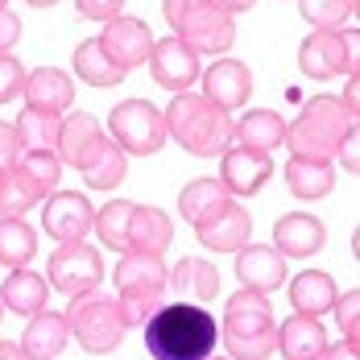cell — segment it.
<instances>
[{"label":"cell","instance_id":"1","mask_svg":"<svg viewBox=\"0 0 360 360\" xmlns=\"http://www.w3.org/2000/svg\"><path fill=\"white\" fill-rule=\"evenodd\" d=\"M219 327L207 307L162 302L145 323V348L153 360H207L216 352Z\"/></svg>","mask_w":360,"mask_h":360},{"label":"cell","instance_id":"2","mask_svg":"<svg viewBox=\"0 0 360 360\" xmlns=\"http://www.w3.org/2000/svg\"><path fill=\"white\" fill-rule=\"evenodd\" d=\"M219 340L232 360H269L278 352V319L269 307V294L240 290L224 307V327Z\"/></svg>","mask_w":360,"mask_h":360},{"label":"cell","instance_id":"3","mask_svg":"<svg viewBox=\"0 0 360 360\" xmlns=\"http://www.w3.org/2000/svg\"><path fill=\"white\" fill-rule=\"evenodd\" d=\"M166 129L195 158H224V149L232 145V133H236L228 112H219L212 100L191 96V91H179L166 104Z\"/></svg>","mask_w":360,"mask_h":360},{"label":"cell","instance_id":"4","mask_svg":"<svg viewBox=\"0 0 360 360\" xmlns=\"http://www.w3.org/2000/svg\"><path fill=\"white\" fill-rule=\"evenodd\" d=\"M356 120L348 116V108L340 104V96H311L298 120L286 129V145L294 158H307V162H331L340 141L348 137Z\"/></svg>","mask_w":360,"mask_h":360},{"label":"cell","instance_id":"5","mask_svg":"<svg viewBox=\"0 0 360 360\" xmlns=\"http://www.w3.org/2000/svg\"><path fill=\"white\" fill-rule=\"evenodd\" d=\"M170 274L162 265V257H145V252H124L116 265V290H120V315L129 327H145L153 319V311L166 302Z\"/></svg>","mask_w":360,"mask_h":360},{"label":"cell","instance_id":"6","mask_svg":"<svg viewBox=\"0 0 360 360\" xmlns=\"http://www.w3.org/2000/svg\"><path fill=\"white\" fill-rule=\"evenodd\" d=\"M166 25L182 37L195 54H224L236 41V21L216 0H162Z\"/></svg>","mask_w":360,"mask_h":360},{"label":"cell","instance_id":"7","mask_svg":"<svg viewBox=\"0 0 360 360\" xmlns=\"http://www.w3.org/2000/svg\"><path fill=\"white\" fill-rule=\"evenodd\" d=\"M67 323H71V335L79 340V348L91 352V356L116 352L120 340H124V331H129L124 315H120V302L96 294V290L67 302Z\"/></svg>","mask_w":360,"mask_h":360},{"label":"cell","instance_id":"8","mask_svg":"<svg viewBox=\"0 0 360 360\" xmlns=\"http://www.w3.org/2000/svg\"><path fill=\"white\" fill-rule=\"evenodd\" d=\"M108 137L124 153L149 158V153H158L166 145V137H170L166 112H158L149 100H124V104H116L108 112Z\"/></svg>","mask_w":360,"mask_h":360},{"label":"cell","instance_id":"9","mask_svg":"<svg viewBox=\"0 0 360 360\" xmlns=\"http://www.w3.org/2000/svg\"><path fill=\"white\" fill-rule=\"evenodd\" d=\"M46 282L58 290V294H91L104 282V261H100V249H91L87 240H67L50 252L46 261Z\"/></svg>","mask_w":360,"mask_h":360},{"label":"cell","instance_id":"10","mask_svg":"<svg viewBox=\"0 0 360 360\" xmlns=\"http://www.w3.org/2000/svg\"><path fill=\"white\" fill-rule=\"evenodd\" d=\"M41 228L67 245V240H83L91 228H96V207L87 203V195L79 191H54L46 203H41Z\"/></svg>","mask_w":360,"mask_h":360},{"label":"cell","instance_id":"11","mask_svg":"<svg viewBox=\"0 0 360 360\" xmlns=\"http://www.w3.org/2000/svg\"><path fill=\"white\" fill-rule=\"evenodd\" d=\"M149 75H153V83L158 87H166V91H191V83L199 79V54L182 41V37H162V41H153V50H149Z\"/></svg>","mask_w":360,"mask_h":360},{"label":"cell","instance_id":"12","mask_svg":"<svg viewBox=\"0 0 360 360\" xmlns=\"http://www.w3.org/2000/svg\"><path fill=\"white\" fill-rule=\"evenodd\" d=\"M252 96V71L236 58H219L203 71V100H212L219 112H232L245 108Z\"/></svg>","mask_w":360,"mask_h":360},{"label":"cell","instance_id":"13","mask_svg":"<svg viewBox=\"0 0 360 360\" xmlns=\"http://www.w3.org/2000/svg\"><path fill=\"white\" fill-rule=\"evenodd\" d=\"M100 46L112 54V63H116V67L133 71V67L149 63L153 34H149V25H145L141 17H116V21H108V25H104Z\"/></svg>","mask_w":360,"mask_h":360},{"label":"cell","instance_id":"14","mask_svg":"<svg viewBox=\"0 0 360 360\" xmlns=\"http://www.w3.org/2000/svg\"><path fill=\"white\" fill-rule=\"evenodd\" d=\"M274 174V162L269 153H257V149H240V145H228L224 158H219V182L228 186V195H257Z\"/></svg>","mask_w":360,"mask_h":360},{"label":"cell","instance_id":"15","mask_svg":"<svg viewBox=\"0 0 360 360\" xmlns=\"http://www.w3.org/2000/svg\"><path fill=\"white\" fill-rule=\"evenodd\" d=\"M298 71L307 79H335V75H348V58H344V41L340 30H311L298 46Z\"/></svg>","mask_w":360,"mask_h":360},{"label":"cell","instance_id":"16","mask_svg":"<svg viewBox=\"0 0 360 360\" xmlns=\"http://www.w3.org/2000/svg\"><path fill=\"white\" fill-rule=\"evenodd\" d=\"M79 174L87 179L91 191H116L124 182V174H129V153L112 141L108 133H100L96 141L87 145V153L79 162Z\"/></svg>","mask_w":360,"mask_h":360},{"label":"cell","instance_id":"17","mask_svg":"<svg viewBox=\"0 0 360 360\" xmlns=\"http://www.w3.org/2000/svg\"><path fill=\"white\" fill-rule=\"evenodd\" d=\"M236 278H240V290L274 294L286 282V257L269 245H245L236 252Z\"/></svg>","mask_w":360,"mask_h":360},{"label":"cell","instance_id":"18","mask_svg":"<svg viewBox=\"0 0 360 360\" xmlns=\"http://www.w3.org/2000/svg\"><path fill=\"white\" fill-rule=\"evenodd\" d=\"M21 96H25V108L63 116L75 104V79L67 71H58V67H37L34 75H25Z\"/></svg>","mask_w":360,"mask_h":360},{"label":"cell","instance_id":"19","mask_svg":"<svg viewBox=\"0 0 360 360\" xmlns=\"http://www.w3.org/2000/svg\"><path fill=\"white\" fill-rule=\"evenodd\" d=\"M323 240H327L323 219L307 216V212H290V216H282L278 228H274V249L282 252V257H294V261L315 257V252L323 249Z\"/></svg>","mask_w":360,"mask_h":360},{"label":"cell","instance_id":"20","mask_svg":"<svg viewBox=\"0 0 360 360\" xmlns=\"http://www.w3.org/2000/svg\"><path fill=\"white\" fill-rule=\"evenodd\" d=\"M67 340H71V323H67V315H58V311H41L34 315L25 331H21V356L25 360H54L63 348H67Z\"/></svg>","mask_w":360,"mask_h":360},{"label":"cell","instance_id":"21","mask_svg":"<svg viewBox=\"0 0 360 360\" xmlns=\"http://www.w3.org/2000/svg\"><path fill=\"white\" fill-rule=\"evenodd\" d=\"M174 240V219L153 203H137L133 207V224H129V252H145V257H162Z\"/></svg>","mask_w":360,"mask_h":360},{"label":"cell","instance_id":"22","mask_svg":"<svg viewBox=\"0 0 360 360\" xmlns=\"http://www.w3.org/2000/svg\"><path fill=\"white\" fill-rule=\"evenodd\" d=\"M46 302H50V282L34 274L30 265L25 269H13L8 278H4V286H0V307L4 311H13V315H25V319H34L46 311Z\"/></svg>","mask_w":360,"mask_h":360},{"label":"cell","instance_id":"23","mask_svg":"<svg viewBox=\"0 0 360 360\" xmlns=\"http://www.w3.org/2000/svg\"><path fill=\"white\" fill-rule=\"evenodd\" d=\"M228 203H232V195H228V186H224L219 179H191L186 186H182V195H179V212H182V219H186L191 228L212 224Z\"/></svg>","mask_w":360,"mask_h":360},{"label":"cell","instance_id":"24","mask_svg":"<svg viewBox=\"0 0 360 360\" xmlns=\"http://www.w3.org/2000/svg\"><path fill=\"white\" fill-rule=\"evenodd\" d=\"M170 294H179V302L207 307L212 298H219V269L212 261L186 257V261L174 265V274H170Z\"/></svg>","mask_w":360,"mask_h":360},{"label":"cell","instance_id":"25","mask_svg":"<svg viewBox=\"0 0 360 360\" xmlns=\"http://www.w3.org/2000/svg\"><path fill=\"white\" fill-rule=\"evenodd\" d=\"M278 352L286 360H323L327 352V331L311 315H290L278 323Z\"/></svg>","mask_w":360,"mask_h":360},{"label":"cell","instance_id":"26","mask_svg":"<svg viewBox=\"0 0 360 360\" xmlns=\"http://www.w3.org/2000/svg\"><path fill=\"white\" fill-rule=\"evenodd\" d=\"M249 232H252V219H249V212L236 207V203H228L212 224L195 228L199 245L212 249V252H240L245 245H249Z\"/></svg>","mask_w":360,"mask_h":360},{"label":"cell","instance_id":"27","mask_svg":"<svg viewBox=\"0 0 360 360\" xmlns=\"http://www.w3.org/2000/svg\"><path fill=\"white\" fill-rule=\"evenodd\" d=\"M335 298H340V290L331 282V274H323V269H302L290 282V307H294V315L319 319L327 311H335Z\"/></svg>","mask_w":360,"mask_h":360},{"label":"cell","instance_id":"28","mask_svg":"<svg viewBox=\"0 0 360 360\" xmlns=\"http://www.w3.org/2000/svg\"><path fill=\"white\" fill-rule=\"evenodd\" d=\"M58 174H63L58 153H21V162L8 170V179L21 186V195H30V203L50 199L58 186Z\"/></svg>","mask_w":360,"mask_h":360},{"label":"cell","instance_id":"29","mask_svg":"<svg viewBox=\"0 0 360 360\" xmlns=\"http://www.w3.org/2000/svg\"><path fill=\"white\" fill-rule=\"evenodd\" d=\"M286 129H290V124L274 108H252V112H245V116H240V124H236L232 141L240 145V149L274 153L278 145H286Z\"/></svg>","mask_w":360,"mask_h":360},{"label":"cell","instance_id":"30","mask_svg":"<svg viewBox=\"0 0 360 360\" xmlns=\"http://www.w3.org/2000/svg\"><path fill=\"white\" fill-rule=\"evenodd\" d=\"M286 186L290 195L315 203V199H327L335 191V166L331 162H307V158H290L286 162Z\"/></svg>","mask_w":360,"mask_h":360},{"label":"cell","instance_id":"31","mask_svg":"<svg viewBox=\"0 0 360 360\" xmlns=\"http://www.w3.org/2000/svg\"><path fill=\"white\" fill-rule=\"evenodd\" d=\"M21 149L25 153H58V137H63V116L54 112H37V108H21V116L13 120Z\"/></svg>","mask_w":360,"mask_h":360},{"label":"cell","instance_id":"32","mask_svg":"<svg viewBox=\"0 0 360 360\" xmlns=\"http://www.w3.org/2000/svg\"><path fill=\"white\" fill-rule=\"evenodd\" d=\"M71 63H75V75H79L83 83H91V87H116V83L129 75L124 67H116V63H112V54L100 46V37L79 41Z\"/></svg>","mask_w":360,"mask_h":360},{"label":"cell","instance_id":"33","mask_svg":"<svg viewBox=\"0 0 360 360\" xmlns=\"http://www.w3.org/2000/svg\"><path fill=\"white\" fill-rule=\"evenodd\" d=\"M37 252V232L21 216H0V265L25 269Z\"/></svg>","mask_w":360,"mask_h":360},{"label":"cell","instance_id":"34","mask_svg":"<svg viewBox=\"0 0 360 360\" xmlns=\"http://www.w3.org/2000/svg\"><path fill=\"white\" fill-rule=\"evenodd\" d=\"M104 129H100V120L96 116H87V112H71V116H63V137H58V162L63 166H75L79 170V162H83V153H87V145L96 141Z\"/></svg>","mask_w":360,"mask_h":360},{"label":"cell","instance_id":"35","mask_svg":"<svg viewBox=\"0 0 360 360\" xmlns=\"http://www.w3.org/2000/svg\"><path fill=\"white\" fill-rule=\"evenodd\" d=\"M133 207L137 203H129V199H112L104 203L100 212H96V228L91 232H100V245L112 252H129V224H133Z\"/></svg>","mask_w":360,"mask_h":360},{"label":"cell","instance_id":"36","mask_svg":"<svg viewBox=\"0 0 360 360\" xmlns=\"http://www.w3.org/2000/svg\"><path fill=\"white\" fill-rule=\"evenodd\" d=\"M298 8L315 30H340L352 17V0H298Z\"/></svg>","mask_w":360,"mask_h":360},{"label":"cell","instance_id":"37","mask_svg":"<svg viewBox=\"0 0 360 360\" xmlns=\"http://www.w3.org/2000/svg\"><path fill=\"white\" fill-rule=\"evenodd\" d=\"M21 87H25V67H21L13 54H0V104L17 100Z\"/></svg>","mask_w":360,"mask_h":360},{"label":"cell","instance_id":"38","mask_svg":"<svg viewBox=\"0 0 360 360\" xmlns=\"http://www.w3.org/2000/svg\"><path fill=\"white\" fill-rule=\"evenodd\" d=\"M21 153H25V149H21V137H17V129L0 120V174H8V170L21 162Z\"/></svg>","mask_w":360,"mask_h":360},{"label":"cell","instance_id":"39","mask_svg":"<svg viewBox=\"0 0 360 360\" xmlns=\"http://www.w3.org/2000/svg\"><path fill=\"white\" fill-rule=\"evenodd\" d=\"M75 8H79V17H87V21H116L120 17V8H124V0H75Z\"/></svg>","mask_w":360,"mask_h":360},{"label":"cell","instance_id":"40","mask_svg":"<svg viewBox=\"0 0 360 360\" xmlns=\"http://www.w3.org/2000/svg\"><path fill=\"white\" fill-rule=\"evenodd\" d=\"M335 162H340L348 174H360V120L348 129V137L340 141V149H335Z\"/></svg>","mask_w":360,"mask_h":360},{"label":"cell","instance_id":"41","mask_svg":"<svg viewBox=\"0 0 360 360\" xmlns=\"http://www.w3.org/2000/svg\"><path fill=\"white\" fill-rule=\"evenodd\" d=\"M17 41H21V21L8 8H0V54H8Z\"/></svg>","mask_w":360,"mask_h":360},{"label":"cell","instance_id":"42","mask_svg":"<svg viewBox=\"0 0 360 360\" xmlns=\"http://www.w3.org/2000/svg\"><path fill=\"white\" fill-rule=\"evenodd\" d=\"M360 315V290H348V294H340L335 298V323L344 327V323H352Z\"/></svg>","mask_w":360,"mask_h":360},{"label":"cell","instance_id":"43","mask_svg":"<svg viewBox=\"0 0 360 360\" xmlns=\"http://www.w3.org/2000/svg\"><path fill=\"white\" fill-rule=\"evenodd\" d=\"M340 41H344L348 75H360V30H340Z\"/></svg>","mask_w":360,"mask_h":360},{"label":"cell","instance_id":"44","mask_svg":"<svg viewBox=\"0 0 360 360\" xmlns=\"http://www.w3.org/2000/svg\"><path fill=\"white\" fill-rule=\"evenodd\" d=\"M340 104L348 108V116H352V120H360V75H348V87H344Z\"/></svg>","mask_w":360,"mask_h":360},{"label":"cell","instance_id":"45","mask_svg":"<svg viewBox=\"0 0 360 360\" xmlns=\"http://www.w3.org/2000/svg\"><path fill=\"white\" fill-rule=\"evenodd\" d=\"M323 360H360V352H356V348H348V344L340 340V344H327Z\"/></svg>","mask_w":360,"mask_h":360},{"label":"cell","instance_id":"46","mask_svg":"<svg viewBox=\"0 0 360 360\" xmlns=\"http://www.w3.org/2000/svg\"><path fill=\"white\" fill-rule=\"evenodd\" d=\"M344 344H348V348H356V352H360V315L352 319V323H344Z\"/></svg>","mask_w":360,"mask_h":360},{"label":"cell","instance_id":"47","mask_svg":"<svg viewBox=\"0 0 360 360\" xmlns=\"http://www.w3.org/2000/svg\"><path fill=\"white\" fill-rule=\"evenodd\" d=\"M216 4L224 8V13H232V17H236V13H249L257 0H216Z\"/></svg>","mask_w":360,"mask_h":360},{"label":"cell","instance_id":"48","mask_svg":"<svg viewBox=\"0 0 360 360\" xmlns=\"http://www.w3.org/2000/svg\"><path fill=\"white\" fill-rule=\"evenodd\" d=\"M0 360H25V356H21V348H17V344L0 340Z\"/></svg>","mask_w":360,"mask_h":360},{"label":"cell","instance_id":"49","mask_svg":"<svg viewBox=\"0 0 360 360\" xmlns=\"http://www.w3.org/2000/svg\"><path fill=\"white\" fill-rule=\"evenodd\" d=\"M25 4H34V8H50V4H58V0H25Z\"/></svg>","mask_w":360,"mask_h":360},{"label":"cell","instance_id":"50","mask_svg":"<svg viewBox=\"0 0 360 360\" xmlns=\"http://www.w3.org/2000/svg\"><path fill=\"white\" fill-rule=\"evenodd\" d=\"M352 252H356V261H360V228L352 232Z\"/></svg>","mask_w":360,"mask_h":360},{"label":"cell","instance_id":"51","mask_svg":"<svg viewBox=\"0 0 360 360\" xmlns=\"http://www.w3.org/2000/svg\"><path fill=\"white\" fill-rule=\"evenodd\" d=\"M352 13H356V17H360V0H352Z\"/></svg>","mask_w":360,"mask_h":360},{"label":"cell","instance_id":"52","mask_svg":"<svg viewBox=\"0 0 360 360\" xmlns=\"http://www.w3.org/2000/svg\"><path fill=\"white\" fill-rule=\"evenodd\" d=\"M207 360H232V356H207Z\"/></svg>","mask_w":360,"mask_h":360},{"label":"cell","instance_id":"53","mask_svg":"<svg viewBox=\"0 0 360 360\" xmlns=\"http://www.w3.org/2000/svg\"><path fill=\"white\" fill-rule=\"evenodd\" d=\"M0 8H8V0H0Z\"/></svg>","mask_w":360,"mask_h":360},{"label":"cell","instance_id":"54","mask_svg":"<svg viewBox=\"0 0 360 360\" xmlns=\"http://www.w3.org/2000/svg\"><path fill=\"white\" fill-rule=\"evenodd\" d=\"M0 179H4V174H0Z\"/></svg>","mask_w":360,"mask_h":360},{"label":"cell","instance_id":"55","mask_svg":"<svg viewBox=\"0 0 360 360\" xmlns=\"http://www.w3.org/2000/svg\"><path fill=\"white\" fill-rule=\"evenodd\" d=\"M0 311H4V307H0Z\"/></svg>","mask_w":360,"mask_h":360}]
</instances>
